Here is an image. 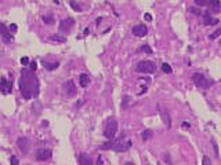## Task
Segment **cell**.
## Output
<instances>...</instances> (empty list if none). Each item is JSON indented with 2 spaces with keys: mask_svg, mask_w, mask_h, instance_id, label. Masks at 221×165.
<instances>
[{
  "mask_svg": "<svg viewBox=\"0 0 221 165\" xmlns=\"http://www.w3.org/2000/svg\"><path fill=\"white\" fill-rule=\"evenodd\" d=\"M18 83H19V91H21V94L24 96V99L29 101V99L36 98L39 95L40 84H39L38 76L35 74V72L22 70Z\"/></svg>",
  "mask_w": 221,
  "mask_h": 165,
  "instance_id": "6da1fadb",
  "label": "cell"
},
{
  "mask_svg": "<svg viewBox=\"0 0 221 165\" xmlns=\"http://www.w3.org/2000/svg\"><path fill=\"white\" fill-rule=\"evenodd\" d=\"M130 146H131V142L127 140L125 142V135L123 136H120L118 139H113V140H109L106 142V143H104L101 144V149L104 150H116V151H127V150L130 149Z\"/></svg>",
  "mask_w": 221,
  "mask_h": 165,
  "instance_id": "7a4b0ae2",
  "label": "cell"
},
{
  "mask_svg": "<svg viewBox=\"0 0 221 165\" xmlns=\"http://www.w3.org/2000/svg\"><path fill=\"white\" fill-rule=\"evenodd\" d=\"M118 121H116V118H109L108 121H106V124H105V129H104V136L105 138H108L109 140H113L115 139V135L118 132Z\"/></svg>",
  "mask_w": 221,
  "mask_h": 165,
  "instance_id": "3957f363",
  "label": "cell"
},
{
  "mask_svg": "<svg viewBox=\"0 0 221 165\" xmlns=\"http://www.w3.org/2000/svg\"><path fill=\"white\" fill-rule=\"evenodd\" d=\"M192 81L195 83V85H196V87H199V88H203V89H207V88H210V87L214 84L213 80L206 79L202 73H195V74L192 76Z\"/></svg>",
  "mask_w": 221,
  "mask_h": 165,
  "instance_id": "277c9868",
  "label": "cell"
},
{
  "mask_svg": "<svg viewBox=\"0 0 221 165\" xmlns=\"http://www.w3.org/2000/svg\"><path fill=\"white\" fill-rule=\"evenodd\" d=\"M137 72L144 73V74H151L156 72V65L152 61H141L137 65Z\"/></svg>",
  "mask_w": 221,
  "mask_h": 165,
  "instance_id": "5b68a950",
  "label": "cell"
},
{
  "mask_svg": "<svg viewBox=\"0 0 221 165\" xmlns=\"http://www.w3.org/2000/svg\"><path fill=\"white\" fill-rule=\"evenodd\" d=\"M17 146H18V149L22 151V154H26L29 151V149H31V139L26 138V136H22V138H19L17 140Z\"/></svg>",
  "mask_w": 221,
  "mask_h": 165,
  "instance_id": "8992f818",
  "label": "cell"
},
{
  "mask_svg": "<svg viewBox=\"0 0 221 165\" xmlns=\"http://www.w3.org/2000/svg\"><path fill=\"white\" fill-rule=\"evenodd\" d=\"M53 156L50 149H38L36 150V160L38 161H47Z\"/></svg>",
  "mask_w": 221,
  "mask_h": 165,
  "instance_id": "52a82bcc",
  "label": "cell"
},
{
  "mask_svg": "<svg viewBox=\"0 0 221 165\" xmlns=\"http://www.w3.org/2000/svg\"><path fill=\"white\" fill-rule=\"evenodd\" d=\"M64 89H65V92L68 94V96L76 95V85H75L73 80H66L65 84H64Z\"/></svg>",
  "mask_w": 221,
  "mask_h": 165,
  "instance_id": "ba28073f",
  "label": "cell"
},
{
  "mask_svg": "<svg viewBox=\"0 0 221 165\" xmlns=\"http://www.w3.org/2000/svg\"><path fill=\"white\" fill-rule=\"evenodd\" d=\"M0 91H1L4 95L11 94V91H13V84H11L8 80L4 79V77H3L1 81H0Z\"/></svg>",
  "mask_w": 221,
  "mask_h": 165,
  "instance_id": "9c48e42d",
  "label": "cell"
},
{
  "mask_svg": "<svg viewBox=\"0 0 221 165\" xmlns=\"http://www.w3.org/2000/svg\"><path fill=\"white\" fill-rule=\"evenodd\" d=\"M147 33H148V29L145 25H135L133 28V34L137 37H144V36H147Z\"/></svg>",
  "mask_w": 221,
  "mask_h": 165,
  "instance_id": "30bf717a",
  "label": "cell"
},
{
  "mask_svg": "<svg viewBox=\"0 0 221 165\" xmlns=\"http://www.w3.org/2000/svg\"><path fill=\"white\" fill-rule=\"evenodd\" d=\"M73 25H75V19L73 18L62 19L60 22V30H71V28H73Z\"/></svg>",
  "mask_w": 221,
  "mask_h": 165,
  "instance_id": "8fae6325",
  "label": "cell"
},
{
  "mask_svg": "<svg viewBox=\"0 0 221 165\" xmlns=\"http://www.w3.org/2000/svg\"><path fill=\"white\" fill-rule=\"evenodd\" d=\"M158 110L160 111L162 118H163V121L166 123V125L170 128V127H171V120H170V116H169V111H167V110H163V107H162L160 105H158Z\"/></svg>",
  "mask_w": 221,
  "mask_h": 165,
  "instance_id": "7c38bea8",
  "label": "cell"
},
{
  "mask_svg": "<svg viewBox=\"0 0 221 165\" xmlns=\"http://www.w3.org/2000/svg\"><path fill=\"white\" fill-rule=\"evenodd\" d=\"M195 4H198V6H210V7H213V6H220L221 3L218 0H195Z\"/></svg>",
  "mask_w": 221,
  "mask_h": 165,
  "instance_id": "4fadbf2b",
  "label": "cell"
},
{
  "mask_svg": "<svg viewBox=\"0 0 221 165\" xmlns=\"http://www.w3.org/2000/svg\"><path fill=\"white\" fill-rule=\"evenodd\" d=\"M78 161H79L80 165H94V164H93V161H91V158H90V156H88V154H86V153H82V154H79Z\"/></svg>",
  "mask_w": 221,
  "mask_h": 165,
  "instance_id": "5bb4252c",
  "label": "cell"
},
{
  "mask_svg": "<svg viewBox=\"0 0 221 165\" xmlns=\"http://www.w3.org/2000/svg\"><path fill=\"white\" fill-rule=\"evenodd\" d=\"M203 22L205 25H217L218 19L217 18H212V15L209 13H203Z\"/></svg>",
  "mask_w": 221,
  "mask_h": 165,
  "instance_id": "9a60e30c",
  "label": "cell"
},
{
  "mask_svg": "<svg viewBox=\"0 0 221 165\" xmlns=\"http://www.w3.org/2000/svg\"><path fill=\"white\" fill-rule=\"evenodd\" d=\"M79 83L82 87H87L88 85V83H90V80H88V76H87L86 73H82L79 76Z\"/></svg>",
  "mask_w": 221,
  "mask_h": 165,
  "instance_id": "2e32d148",
  "label": "cell"
},
{
  "mask_svg": "<svg viewBox=\"0 0 221 165\" xmlns=\"http://www.w3.org/2000/svg\"><path fill=\"white\" fill-rule=\"evenodd\" d=\"M42 65H43L46 69H48V70H54V69H57V68L60 66V63H58V62L48 63V62H46V61H42Z\"/></svg>",
  "mask_w": 221,
  "mask_h": 165,
  "instance_id": "e0dca14e",
  "label": "cell"
},
{
  "mask_svg": "<svg viewBox=\"0 0 221 165\" xmlns=\"http://www.w3.org/2000/svg\"><path fill=\"white\" fill-rule=\"evenodd\" d=\"M152 136H153V132H152L151 129H145V131H142V134H141L142 140H148V139H151Z\"/></svg>",
  "mask_w": 221,
  "mask_h": 165,
  "instance_id": "ac0fdd59",
  "label": "cell"
},
{
  "mask_svg": "<svg viewBox=\"0 0 221 165\" xmlns=\"http://www.w3.org/2000/svg\"><path fill=\"white\" fill-rule=\"evenodd\" d=\"M220 36H221V28H218V29H216L213 33H210V34H209V39L214 40V39H218Z\"/></svg>",
  "mask_w": 221,
  "mask_h": 165,
  "instance_id": "d6986e66",
  "label": "cell"
},
{
  "mask_svg": "<svg viewBox=\"0 0 221 165\" xmlns=\"http://www.w3.org/2000/svg\"><path fill=\"white\" fill-rule=\"evenodd\" d=\"M162 70L165 72L166 74H171L173 73V69H171V66L169 63H162Z\"/></svg>",
  "mask_w": 221,
  "mask_h": 165,
  "instance_id": "ffe728a7",
  "label": "cell"
},
{
  "mask_svg": "<svg viewBox=\"0 0 221 165\" xmlns=\"http://www.w3.org/2000/svg\"><path fill=\"white\" fill-rule=\"evenodd\" d=\"M13 39H14V37H13L8 32H4V33H3V40H4V43H7V44H8V43H11V41H13Z\"/></svg>",
  "mask_w": 221,
  "mask_h": 165,
  "instance_id": "44dd1931",
  "label": "cell"
},
{
  "mask_svg": "<svg viewBox=\"0 0 221 165\" xmlns=\"http://www.w3.org/2000/svg\"><path fill=\"white\" fill-rule=\"evenodd\" d=\"M50 39L53 40V41H58V43H65V41H66V39H65V37H62V36H58V34L51 36Z\"/></svg>",
  "mask_w": 221,
  "mask_h": 165,
  "instance_id": "7402d4cb",
  "label": "cell"
},
{
  "mask_svg": "<svg viewBox=\"0 0 221 165\" xmlns=\"http://www.w3.org/2000/svg\"><path fill=\"white\" fill-rule=\"evenodd\" d=\"M131 99H130V96H127V95H125L123 96V101H122V107L123 109H126L127 106H129V102H130Z\"/></svg>",
  "mask_w": 221,
  "mask_h": 165,
  "instance_id": "603a6c76",
  "label": "cell"
},
{
  "mask_svg": "<svg viewBox=\"0 0 221 165\" xmlns=\"http://www.w3.org/2000/svg\"><path fill=\"white\" fill-rule=\"evenodd\" d=\"M212 144H213V149H214V154H216V157H218V146H217V142L214 138H212Z\"/></svg>",
  "mask_w": 221,
  "mask_h": 165,
  "instance_id": "cb8c5ba5",
  "label": "cell"
},
{
  "mask_svg": "<svg viewBox=\"0 0 221 165\" xmlns=\"http://www.w3.org/2000/svg\"><path fill=\"white\" fill-rule=\"evenodd\" d=\"M43 21H44V24H54L53 15H44L43 17Z\"/></svg>",
  "mask_w": 221,
  "mask_h": 165,
  "instance_id": "d4e9b609",
  "label": "cell"
},
{
  "mask_svg": "<svg viewBox=\"0 0 221 165\" xmlns=\"http://www.w3.org/2000/svg\"><path fill=\"white\" fill-rule=\"evenodd\" d=\"M69 4L72 6V8L75 10V11H82V7H80L79 4L76 3V1H69Z\"/></svg>",
  "mask_w": 221,
  "mask_h": 165,
  "instance_id": "484cf974",
  "label": "cell"
},
{
  "mask_svg": "<svg viewBox=\"0 0 221 165\" xmlns=\"http://www.w3.org/2000/svg\"><path fill=\"white\" fill-rule=\"evenodd\" d=\"M10 165H19V161H18V158L15 156H11L10 157Z\"/></svg>",
  "mask_w": 221,
  "mask_h": 165,
  "instance_id": "4316f807",
  "label": "cell"
},
{
  "mask_svg": "<svg viewBox=\"0 0 221 165\" xmlns=\"http://www.w3.org/2000/svg\"><path fill=\"white\" fill-rule=\"evenodd\" d=\"M140 50H141V51H144V52H147V54H152V48H151L149 46H142Z\"/></svg>",
  "mask_w": 221,
  "mask_h": 165,
  "instance_id": "83f0119b",
  "label": "cell"
},
{
  "mask_svg": "<svg viewBox=\"0 0 221 165\" xmlns=\"http://www.w3.org/2000/svg\"><path fill=\"white\" fill-rule=\"evenodd\" d=\"M212 164V161H210V158L207 157V156H205V157L202 158V165H210Z\"/></svg>",
  "mask_w": 221,
  "mask_h": 165,
  "instance_id": "f1b7e54d",
  "label": "cell"
},
{
  "mask_svg": "<svg viewBox=\"0 0 221 165\" xmlns=\"http://www.w3.org/2000/svg\"><path fill=\"white\" fill-rule=\"evenodd\" d=\"M190 11L191 13H195V14H198V15H203V13H202V11H200V10H196V8H190Z\"/></svg>",
  "mask_w": 221,
  "mask_h": 165,
  "instance_id": "f546056e",
  "label": "cell"
},
{
  "mask_svg": "<svg viewBox=\"0 0 221 165\" xmlns=\"http://www.w3.org/2000/svg\"><path fill=\"white\" fill-rule=\"evenodd\" d=\"M21 63H22V65H28V63H29V58H28V56L21 58Z\"/></svg>",
  "mask_w": 221,
  "mask_h": 165,
  "instance_id": "4dcf8cb0",
  "label": "cell"
},
{
  "mask_svg": "<svg viewBox=\"0 0 221 165\" xmlns=\"http://www.w3.org/2000/svg\"><path fill=\"white\" fill-rule=\"evenodd\" d=\"M8 30H10V32H17V25L15 24L10 25V26H8Z\"/></svg>",
  "mask_w": 221,
  "mask_h": 165,
  "instance_id": "1f68e13d",
  "label": "cell"
},
{
  "mask_svg": "<svg viewBox=\"0 0 221 165\" xmlns=\"http://www.w3.org/2000/svg\"><path fill=\"white\" fill-rule=\"evenodd\" d=\"M36 68H38V63L35 62V61H33V62H31V69H32V72L36 70Z\"/></svg>",
  "mask_w": 221,
  "mask_h": 165,
  "instance_id": "d6a6232c",
  "label": "cell"
},
{
  "mask_svg": "<svg viewBox=\"0 0 221 165\" xmlns=\"http://www.w3.org/2000/svg\"><path fill=\"white\" fill-rule=\"evenodd\" d=\"M4 32H7V28H6V26H4V25H3V24H0V33L3 34Z\"/></svg>",
  "mask_w": 221,
  "mask_h": 165,
  "instance_id": "836d02e7",
  "label": "cell"
},
{
  "mask_svg": "<svg viewBox=\"0 0 221 165\" xmlns=\"http://www.w3.org/2000/svg\"><path fill=\"white\" fill-rule=\"evenodd\" d=\"M190 123H185V121H184V123H182V128H184V129H190Z\"/></svg>",
  "mask_w": 221,
  "mask_h": 165,
  "instance_id": "e575fe53",
  "label": "cell"
},
{
  "mask_svg": "<svg viewBox=\"0 0 221 165\" xmlns=\"http://www.w3.org/2000/svg\"><path fill=\"white\" fill-rule=\"evenodd\" d=\"M84 102V101H78V102L75 103V107H80V106H82V103Z\"/></svg>",
  "mask_w": 221,
  "mask_h": 165,
  "instance_id": "d590c367",
  "label": "cell"
},
{
  "mask_svg": "<svg viewBox=\"0 0 221 165\" xmlns=\"http://www.w3.org/2000/svg\"><path fill=\"white\" fill-rule=\"evenodd\" d=\"M97 165H102V158L101 157L97 158Z\"/></svg>",
  "mask_w": 221,
  "mask_h": 165,
  "instance_id": "8d00e7d4",
  "label": "cell"
},
{
  "mask_svg": "<svg viewBox=\"0 0 221 165\" xmlns=\"http://www.w3.org/2000/svg\"><path fill=\"white\" fill-rule=\"evenodd\" d=\"M145 19H147V21H152V17H151V14H145Z\"/></svg>",
  "mask_w": 221,
  "mask_h": 165,
  "instance_id": "74e56055",
  "label": "cell"
},
{
  "mask_svg": "<svg viewBox=\"0 0 221 165\" xmlns=\"http://www.w3.org/2000/svg\"><path fill=\"white\" fill-rule=\"evenodd\" d=\"M101 21H102V18H101V17H100V18H97V21H95V24H100V22H101Z\"/></svg>",
  "mask_w": 221,
  "mask_h": 165,
  "instance_id": "f35d334b",
  "label": "cell"
},
{
  "mask_svg": "<svg viewBox=\"0 0 221 165\" xmlns=\"http://www.w3.org/2000/svg\"><path fill=\"white\" fill-rule=\"evenodd\" d=\"M88 33H90V29H88V28H87V29H84V34H88Z\"/></svg>",
  "mask_w": 221,
  "mask_h": 165,
  "instance_id": "ab89813d",
  "label": "cell"
},
{
  "mask_svg": "<svg viewBox=\"0 0 221 165\" xmlns=\"http://www.w3.org/2000/svg\"><path fill=\"white\" fill-rule=\"evenodd\" d=\"M125 165H134V164H133V162H126Z\"/></svg>",
  "mask_w": 221,
  "mask_h": 165,
  "instance_id": "60d3db41",
  "label": "cell"
},
{
  "mask_svg": "<svg viewBox=\"0 0 221 165\" xmlns=\"http://www.w3.org/2000/svg\"><path fill=\"white\" fill-rule=\"evenodd\" d=\"M220 43H221V41H220Z\"/></svg>",
  "mask_w": 221,
  "mask_h": 165,
  "instance_id": "b9f144b4",
  "label": "cell"
}]
</instances>
